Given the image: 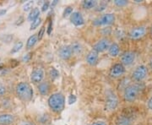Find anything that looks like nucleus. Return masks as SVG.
I'll list each match as a JSON object with an SVG mask.
<instances>
[{
  "instance_id": "f257e3e1",
  "label": "nucleus",
  "mask_w": 152,
  "mask_h": 125,
  "mask_svg": "<svg viewBox=\"0 0 152 125\" xmlns=\"http://www.w3.org/2000/svg\"><path fill=\"white\" fill-rule=\"evenodd\" d=\"M15 91L18 97L24 102H29L33 97V90L26 82H20L16 86Z\"/></svg>"
},
{
  "instance_id": "f03ea898",
  "label": "nucleus",
  "mask_w": 152,
  "mask_h": 125,
  "mask_svg": "<svg viewBox=\"0 0 152 125\" xmlns=\"http://www.w3.org/2000/svg\"><path fill=\"white\" fill-rule=\"evenodd\" d=\"M65 104V98L62 93H54L48 98V106L55 113L63 111Z\"/></svg>"
},
{
  "instance_id": "7ed1b4c3",
  "label": "nucleus",
  "mask_w": 152,
  "mask_h": 125,
  "mask_svg": "<svg viewBox=\"0 0 152 125\" xmlns=\"http://www.w3.org/2000/svg\"><path fill=\"white\" fill-rule=\"evenodd\" d=\"M141 91L140 84H132L126 87L124 91V98L128 102H134L139 96Z\"/></svg>"
},
{
  "instance_id": "20e7f679",
  "label": "nucleus",
  "mask_w": 152,
  "mask_h": 125,
  "mask_svg": "<svg viewBox=\"0 0 152 125\" xmlns=\"http://www.w3.org/2000/svg\"><path fill=\"white\" fill-rule=\"evenodd\" d=\"M118 106V98L116 93L109 90L106 96V110L107 111H114Z\"/></svg>"
},
{
  "instance_id": "39448f33",
  "label": "nucleus",
  "mask_w": 152,
  "mask_h": 125,
  "mask_svg": "<svg viewBox=\"0 0 152 125\" xmlns=\"http://www.w3.org/2000/svg\"><path fill=\"white\" fill-rule=\"evenodd\" d=\"M148 75V69L145 65H139L132 72L131 77L136 82L143 81Z\"/></svg>"
},
{
  "instance_id": "423d86ee",
  "label": "nucleus",
  "mask_w": 152,
  "mask_h": 125,
  "mask_svg": "<svg viewBox=\"0 0 152 125\" xmlns=\"http://www.w3.org/2000/svg\"><path fill=\"white\" fill-rule=\"evenodd\" d=\"M115 20H116V17L114 15V14H112V13L104 14L102 16L94 20V25H96V26H108V25L113 24Z\"/></svg>"
},
{
  "instance_id": "0eeeda50",
  "label": "nucleus",
  "mask_w": 152,
  "mask_h": 125,
  "mask_svg": "<svg viewBox=\"0 0 152 125\" xmlns=\"http://www.w3.org/2000/svg\"><path fill=\"white\" fill-rule=\"evenodd\" d=\"M135 58L136 55L134 52L127 51V52H124L123 54L121 55L120 61H121V64L124 66H129L134 62Z\"/></svg>"
},
{
  "instance_id": "6e6552de",
  "label": "nucleus",
  "mask_w": 152,
  "mask_h": 125,
  "mask_svg": "<svg viewBox=\"0 0 152 125\" xmlns=\"http://www.w3.org/2000/svg\"><path fill=\"white\" fill-rule=\"evenodd\" d=\"M146 34V28L145 26H135L132 28L129 32V37L131 39H140L143 37Z\"/></svg>"
},
{
  "instance_id": "1a4fd4ad",
  "label": "nucleus",
  "mask_w": 152,
  "mask_h": 125,
  "mask_svg": "<svg viewBox=\"0 0 152 125\" xmlns=\"http://www.w3.org/2000/svg\"><path fill=\"white\" fill-rule=\"evenodd\" d=\"M125 73V66L121 63L115 64L110 69V75L113 78H119Z\"/></svg>"
},
{
  "instance_id": "9d476101",
  "label": "nucleus",
  "mask_w": 152,
  "mask_h": 125,
  "mask_svg": "<svg viewBox=\"0 0 152 125\" xmlns=\"http://www.w3.org/2000/svg\"><path fill=\"white\" fill-rule=\"evenodd\" d=\"M110 45H111V42H110V40L108 38H102L94 45L93 49L96 50L99 53H102L104 51L107 50L110 47Z\"/></svg>"
},
{
  "instance_id": "9b49d317",
  "label": "nucleus",
  "mask_w": 152,
  "mask_h": 125,
  "mask_svg": "<svg viewBox=\"0 0 152 125\" xmlns=\"http://www.w3.org/2000/svg\"><path fill=\"white\" fill-rule=\"evenodd\" d=\"M44 70L41 68L36 69L31 75V80L33 83H41L44 78Z\"/></svg>"
},
{
  "instance_id": "f8f14e48",
  "label": "nucleus",
  "mask_w": 152,
  "mask_h": 125,
  "mask_svg": "<svg viewBox=\"0 0 152 125\" xmlns=\"http://www.w3.org/2000/svg\"><path fill=\"white\" fill-rule=\"evenodd\" d=\"M70 21L73 25H75V26H82L85 20H84V18L82 16L81 13L76 11V12H73L70 15Z\"/></svg>"
},
{
  "instance_id": "ddd939ff",
  "label": "nucleus",
  "mask_w": 152,
  "mask_h": 125,
  "mask_svg": "<svg viewBox=\"0 0 152 125\" xmlns=\"http://www.w3.org/2000/svg\"><path fill=\"white\" fill-rule=\"evenodd\" d=\"M58 55H59V57L62 59H69L71 58V56L73 55L70 46H64V47H62L59 49V51H58Z\"/></svg>"
},
{
  "instance_id": "4468645a",
  "label": "nucleus",
  "mask_w": 152,
  "mask_h": 125,
  "mask_svg": "<svg viewBox=\"0 0 152 125\" xmlns=\"http://www.w3.org/2000/svg\"><path fill=\"white\" fill-rule=\"evenodd\" d=\"M99 53L96 50L92 49L86 56V62L88 64L90 65H96L97 64L98 57H99Z\"/></svg>"
},
{
  "instance_id": "2eb2a0df",
  "label": "nucleus",
  "mask_w": 152,
  "mask_h": 125,
  "mask_svg": "<svg viewBox=\"0 0 152 125\" xmlns=\"http://www.w3.org/2000/svg\"><path fill=\"white\" fill-rule=\"evenodd\" d=\"M15 122V117L12 114L4 113L0 115V125H10Z\"/></svg>"
},
{
  "instance_id": "dca6fc26",
  "label": "nucleus",
  "mask_w": 152,
  "mask_h": 125,
  "mask_svg": "<svg viewBox=\"0 0 152 125\" xmlns=\"http://www.w3.org/2000/svg\"><path fill=\"white\" fill-rule=\"evenodd\" d=\"M38 91L42 95V96H47L50 91V84L48 81H42L41 83H39L37 86Z\"/></svg>"
},
{
  "instance_id": "f3484780",
  "label": "nucleus",
  "mask_w": 152,
  "mask_h": 125,
  "mask_svg": "<svg viewBox=\"0 0 152 125\" xmlns=\"http://www.w3.org/2000/svg\"><path fill=\"white\" fill-rule=\"evenodd\" d=\"M119 53H120V47L118 44L116 43V42H114V43L110 45V47H109V48H108V53L111 57H113V58H116L117 56H118Z\"/></svg>"
},
{
  "instance_id": "a211bd4d",
  "label": "nucleus",
  "mask_w": 152,
  "mask_h": 125,
  "mask_svg": "<svg viewBox=\"0 0 152 125\" xmlns=\"http://www.w3.org/2000/svg\"><path fill=\"white\" fill-rule=\"evenodd\" d=\"M116 124L117 125H132V120L130 119L129 117L122 115L118 118V119L116 121Z\"/></svg>"
},
{
  "instance_id": "6ab92c4d",
  "label": "nucleus",
  "mask_w": 152,
  "mask_h": 125,
  "mask_svg": "<svg viewBox=\"0 0 152 125\" xmlns=\"http://www.w3.org/2000/svg\"><path fill=\"white\" fill-rule=\"evenodd\" d=\"M40 14H41V11L39 10V8H34V9H32L31 10L30 14L28 15V20L31 22L34 21L35 20H37V18H39Z\"/></svg>"
},
{
  "instance_id": "aec40b11",
  "label": "nucleus",
  "mask_w": 152,
  "mask_h": 125,
  "mask_svg": "<svg viewBox=\"0 0 152 125\" xmlns=\"http://www.w3.org/2000/svg\"><path fill=\"white\" fill-rule=\"evenodd\" d=\"M38 42L37 38V34H34L32 36H31L27 40V42H26V49L30 50L31 49L36 45V43Z\"/></svg>"
},
{
  "instance_id": "412c9836",
  "label": "nucleus",
  "mask_w": 152,
  "mask_h": 125,
  "mask_svg": "<svg viewBox=\"0 0 152 125\" xmlns=\"http://www.w3.org/2000/svg\"><path fill=\"white\" fill-rule=\"evenodd\" d=\"M96 1L94 0H85L82 2V7L86 10H91L92 8H95L96 5Z\"/></svg>"
},
{
  "instance_id": "4be33fe9",
  "label": "nucleus",
  "mask_w": 152,
  "mask_h": 125,
  "mask_svg": "<svg viewBox=\"0 0 152 125\" xmlns=\"http://www.w3.org/2000/svg\"><path fill=\"white\" fill-rule=\"evenodd\" d=\"M70 48L73 54H79L82 52V46L80 42H74L70 46Z\"/></svg>"
},
{
  "instance_id": "5701e85b",
  "label": "nucleus",
  "mask_w": 152,
  "mask_h": 125,
  "mask_svg": "<svg viewBox=\"0 0 152 125\" xmlns=\"http://www.w3.org/2000/svg\"><path fill=\"white\" fill-rule=\"evenodd\" d=\"M23 42H16V43L15 44V46L13 47V48L11 49L10 53H12V54H14V53H18L20 49L23 48Z\"/></svg>"
},
{
  "instance_id": "b1692460",
  "label": "nucleus",
  "mask_w": 152,
  "mask_h": 125,
  "mask_svg": "<svg viewBox=\"0 0 152 125\" xmlns=\"http://www.w3.org/2000/svg\"><path fill=\"white\" fill-rule=\"evenodd\" d=\"M14 39V36L13 35H10V34H8V35H3L1 37H0V40L4 42V43H10L12 42V40Z\"/></svg>"
},
{
  "instance_id": "393cba45",
  "label": "nucleus",
  "mask_w": 152,
  "mask_h": 125,
  "mask_svg": "<svg viewBox=\"0 0 152 125\" xmlns=\"http://www.w3.org/2000/svg\"><path fill=\"white\" fill-rule=\"evenodd\" d=\"M49 75L53 80H55V79L58 78V76H59V72L55 68H51V69L49 71Z\"/></svg>"
},
{
  "instance_id": "a878e982",
  "label": "nucleus",
  "mask_w": 152,
  "mask_h": 125,
  "mask_svg": "<svg viewBox=\"0 0 152 125\" xmlns=\"http://www.w3.org/2000/svg\"><path fill=\"white\" fill-rule=\"evenodd\" d=\"M41 22H42V19H41L40 17L37 18V20H35L34 21L31 22V28H30V30H31V31H32V30L37 29V28L39 26V25L41 24Z\"/></svg>"
},
{
  "instance_id": "bb28decb",
  "label": "nucleus",
  "mask_w": 152,
  "mask_h": 125,
  "mask_svg": "<svg viewBox=\"0 0 152 125\" xmlns=\"http://www.w3.org/2000/svg\"><path fill=\"white\" fill-rule=\"evenodd\" d=\"M129 2L126 1V0H115L114 1V4L118 7H125V6L128 5Z\"/></svg>"
},
{
  "instance_id": "cd10ccee",
  "label": "nucleus",
  "mask_w": 152,
  "mask_h": 125,
  "mask_svg": "<svg viewBox=\"0 0 152 125\" xmlns=\"http://www.w3.org/2000/svg\"><path fill=\"white\" fill-rule=\"evenodd\" d=\"M33 1H29L27 3L25 4V5L23 6V10L27 12V11H30L32 10V6H33Z\"/></svg>"
},
{
  "instance_id": "c85d7f7f",
  "label": "nucleus",
  "mask_w": 152,
  "mask_h": 125,
  "mask_svg": "<svg viewBox=\"0 0 152 125\" xmlns=\"http://www.w3.org/2000/svg\"><path fill=\"white\" fill-rule=\"evenodd\" d=\"M73 13V8L70 7V6H68L66 7L65 10H64V14H63V16L67 17L69 15H71V14Z\"/></svg>"
},
{
  "instance_id": "c756f323",
  "label": "nucleus",
  "mask_w": 152,
  "mask_h": 125,
  "mask_svg": "<svg viewBox=\"0 0 152 125\" xmlns=\"http://www.w3.org/2000/svg\"><path fill=\"white\" fill-rule=\"evenodd\" d=\"M31 58H32V53H26V54L23 56V58H22V62L27 63V62H29L30 60L31 59Z\"/></svg>"
},
{
  "instance_id": "7c9ffc66",
  "label": "nucleus",
  "mask_w": 152,
  "mask_h": 125,
  "mask_svg": "<svg viewBox=\"0 0 152 125\" xmlns=\"http://www.w3.org/2000/svg\"><path fill=\"white\" fill-rule=\"evenodd\" d=\"M44 33H45V26H42L41 27V29H40V31H39V32H38L37 34L38 41H40V40H42V39Z\"/></svg>"
},
{
  "instance_id": "2f4dec72",
  "label": "nucleus",
  "mask_w": 152,
  "mask_h": 125,
  "mask_svg": "<svg viewBox=\"0 0 152 125\" xmlns=\"http://www.w3.org/2000/svg\"><path fill=\"white\" fill-rule=\"evenodd\" d=\"M5 93H6L5 86H4L2 83H0V96H4L5 95Z\"/></svg>"
},
{
  "instance_id": "473e14b6",
  "label": "nucleus",
  "mask_w": 152,
  "mask_h": 125,
  "mask_svg": "<svg viewBox=\"0 0 152 125\" xmlns=\"http://www.w3.org/2000/svg\"><path fill=\"white\" fill-rule=\"evenodd\" d=\"M77 100V98L75 95H70L69 97V104H73L75 103Z\"/></svg>"
},
{
  "instance_id": "72a5a7b5",
  "label": "nucleus",
  "mask_w": 152,
  "mask_h": 125,
  "mask_svg": "<svg viewBox=\"0 0 152 125\" xmlns=\"http://www.w3.org/2000/svg\"><path fill=\"white\" fill-rule=\"evenodd\" d=\"M53 31V20H50L48 23V35H51V33Z\"/></svg>"
},
{
  "instance_id": "f704fd0d",
  "label": "nucleus",
  "mask_w": 152,
  "mask_h": 125,
  "mask_svg": "<svg viewBox=\"0 0 152 125\" xmlns=\"http://www.w3.org/2000/svg\"><path fill=\"white\" fill-rule=\"evenodd\" d=\"M49 5H50V3L49 2H46V3H44V4L42 7V12H45V11H47L48 10Z\"/></svg>"
},
{
  "instance_id": "c9c22d12",
  "label": "nucleus",
  "mask_w": 152,
  "mask_h": 125,
  "mask_svg": "<svg viewBox=\"0 0 152 125\" xmlns=\"http://www.w3.org/2000/svg\"><path fill=\"white\" fill-rule=\"evenodd\" d=\"M23 22H24V17L23 16H20L18 20H17V21H16V26H20L21 24H23Z\"/></svg>"
},
{
  "instance_id": "e433bc0d",
  "label": "nucleus",
  "mask_w": 152,
  "mask_h": 125,
  "mask_svg": "<svg viewBox=\"0 0 152 125\" xmlns=\"http://www.w3.org/2000/svg\"><path fill=\"white\" fill-rule=\"evenodd\" d=\"M147 107H148V108L150 109V110H151L152 111V96H151V98L149 99L148 102H147Z\"/></svg>"
},
{
  "instance_id": "4c0bfd02",
  "label": "nucleus",
  "mask_w": 152,
  "mask_h": 125,
  "mask_svg": "<svg viewBox=\"0 0 152 125\" xmlns=\"http://www.w3.org/2000/svg\"><path fill=\"white\" fill-rule=\"evenodd\" d=\"M91 125H107V123H106V122H104V121H96V122L93 123Z\"/></svg>"
},
{
  "instance_id": "58836bf2",
  "label": "nucleus",
  "mask_w": 152,
  "mask_h": 125,
  "mask_svg": "<svg viewBox=\"0 0 152 125\" xmlns=\"http://www.w3.org/2000/svg\"><path fill=\"white\" fill-rule=\"evenodd\" d=\"M19 125H35L32 123H31V122H28V121H22L20 122V124Z\"/></svg>"
},
{
  "instance_id": "ea45409f",
  "label": "nucleus",
  "mask_w": 152,
  "mask_h": 125,
  "mask_svg": "<svg viewBox=\"0 0 152 125\" xmlns=\"http://www.w3.org/2000/svg\"><path fill=\"white\" fill-rule=\"evenodd\" d=\"M107 7V4H102L101 6H99L98 8L99 9H97V10L98 11H102V10H105V8Z\"/></svg>"
},
{
  "instance_id": "a19ab883",
  "label": "nucleus",
  "mask_w": 152,
  "mask_h": 125,
  "mask_svg": "<svg viewBox=\"0 0 152 125\" xmlns=\"http://www.w3.org/2000/svg\"><path fill=\"white\" fill-rule=\"evenodd\" d=\"M6 12H7V10H0V16H1V15H5Z\"/></svg>"
},
{
  "instance_id": "79ce46f5",
  "label": "nucleus",
  "mask_w": 152,
  "mask_h": 125,
  "mask_svg": "<svg viewBox=\"0 0 152 125\" xmlns=\"http://www.w3.org/2000/svg\"><path fill=\"white\" fill-rule=\"evenodd\" d=\"M58 4V0H55L53 3H52V7H53L54 5H56Z\"/></svg>"
},
{
  "instance_id": "37998d69",
  "label": "nucleus",
  "mask_w": 152,
  "mask_h": 125,
  "mask_svg": "<svg viewBox=\"0 0 152 125\" xmlns=\"http://www.w3.org/2000/svg\"><path fill=\"white\" fill-rule=\"evenodd\" d=\"M150 68H151V69L152 70V57L151 58V60H150Z\"/></svg>"
},
{
  "instance_id": "c03bdc74",
  "label": "nucleus",
  "mask_w": 152,
  "mask_h": 125,
  "mask_svg": "<svg viewBox=\"0 0 152 125\" xmlns=\"http://www.w3.org/2000/svg\"><path fill=\"white\" fill-rule=\"evenodd\" d=\"M151 36H152V26H151Z\"/></svg>"
}]
</instances>
